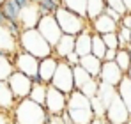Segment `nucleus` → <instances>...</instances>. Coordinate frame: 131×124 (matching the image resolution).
I'll return each instance as SVG.
<instances>
[{
    "label": "nucleus",
    "mask_w": 131,
    "mask_h": 124,
    "mask_svg": "<svg viewBox=\"0 0 131 124\" xmlns=\"http://www.w3.org/2000/svg\"><path fill=\"white\" fill-rule=\"evenodd\" d=\"M13 124H50L51 115L46 112V108L34 103L30 98L18 101L14 110L11 112Z\"/></svg>",
    "instance_id": "1"
},
{
    "label": "nucleus",
    "mask_w": 131,
    "mask_h": 124,
    "mask_svg": "<svg viewBox=\"0 0 131 124\" xmlns=\"http://www.w3.org/2000/svg\"><path fill=\"white\" fill-rule=\"evenodd\" d=\"M74 46H76V37H74V36H66L64 34V36L59 39L57 46L53 48V55H55L59 60H64L69 53L74 51Z\"/></svg>",
    "instance_id": "14"
},
{
    "label": "nucleus",
    "mask_w": 131,
    "mask_h": 124,
    "mask_svg": "<svg viewBox=\"0 0 131 124\" xmlns=\"http://www.w3.org/2000/svg\"><path fill=\"white\" fill-rule=\"evenodd\" d=\"M80 66L87 71L92 78L99 80L101 67H103V60H101V59H97V57H94V55L90 53V55H87V57H82V59H80Z\"/></svg>",
    "instance_id": "18"
},
{
    "label": "nucleus",
    "mask_w": 131,
    "mask_h": 124,
    "mask_svg": "<svg viewBox=\"0 0 131 124\" xmlns=\"http://www.w3.org/2000/svg\"><path fill=\"white\" fill-rule=\"evenodd\" d=\"M121 25H122V27H126V28H131V13H126V14L122 16Z\"/></svg>",
    "instance_id": "36"
},
{
    "label": "nucleus",
    "mask_w": 131,
    "mask_h": 124,
    "mask_svg": "<svg viewBox=\"0 0 131 124\" xmlns=\"http://www.w3.org/2000/svg\"><path fill=\"white\" fill-rule=\"evenodd\" d=\"M115 64L122 69L124 75H128L131 69V55L128 50H117V57H115Z\"/></svg>",
    "instance_id": "29"
},
{
    "label": "nucleus",
    "mask_w": 131,
    "mask_h": 124,
    "mask_svg": "<svg viewBox=\"0 0 131 124\" xmlns=\"http://www.w3.org/2000/svg\"><path fill=\"white\" fill-rule=\"evenodd\" d=\"M105 2H106V7H108V9H113V11L121 13V14H126V13H128L124 0H105Z\"/></svg>",
    "instance_id": "30"
},
{
    "label": "nucleus",
    "mask_w": 131,
    "mask_h": 124,
    "mask_svg": "<svg viewBox=\"0 0 131 124\" xmlns=\"http://www.w3.org/2000/svg\"><path fill=\"white\" fill-rule=\"evenodd\" d=\"M92 25L89 27L85 32H82L80 36H76V46H74V51L80 55V57H87L92 53Z\"/></svg>",
    "instance_id": "15"
},
{
    "label": "nucleus",
    "mask_w": 131,
    "mask_h": 124,
    "mask_svg": "<svg viewBox=\"0 0 131 124\" xmlns=\"http://www.w3.org/2000/svg\"><path fill=\"white\" fill-rule=\"evenodd\" d=\"M59 67V59L55 55L48 57V59H43L39 62V76L43 78V83L44 85H50L53 76H55V71Z\"/></svg>",
    "instance_id": "13"
},
{
    "label": "nucleus",
    "mask_w": 131,
    "mask_h": 124,
    "mask_svg": "<svg viewBox=\"0 0 131 124\" xmlns=\"http://www.w3.org/2000/svg\"><path fill=\"white\" fill-rule=\"evenodd\" d=\"M90 25H92V30H94L96 34H99V36L112 34V32H117V30H119V23H115V21L112 20L110 16H106L105 13H103L101 16H97L96 20H92Z\"/></svg>",
    "instance_id": "12"
},
{
    "label": "nucleus",
    "mask_w": 131,
    "mask_h": 124,
    "mask_svg": "<svg viewBox=\"0 0 131 124\" xmlns=\"http://www.w3.org/2000/svg\"><path fill=\"white\" fill-rule=\"evenodd\" d=\"M97 98L101 99V103L108 108L112 101L117 98V87H112L106 83H99V90H97Z\"/></svg>",
    "instance_id": "20"
},
{
    "label": "nucleus",
    "mask_w": 131,
    "mask_h": 124,
    "mask_svg": "<svg viewBox=\"0 0 131 124\" xmlns=\"http://www.w3.org/2000/svg\"><path fill=\"white\" fill-rule=\"evenodd\" d=\"M14 2H16V4L21 7V11H23V9H27L28 5H32V4H34L32 0H14Z\"/></svg>",
    "instance_id": "37"
},
{
    "label": "nucleus",
    "mask_w": 131,
    "mask_h": 124,
    "mask_svg": "<svg viewBox=\"0 0 131 124\" xmlns=\"http://www.w3.org/2000/svg\"><path fill=\"white\" fill-rule=\"evenodd\" d=\"M105 14H106V16H110L112 20L115 21V23H119V25H121V21H122V16H124V14H121V13L113 11V9H108V7L105 9Z\"/></svg>",
    "instance_id": "33"
},
{
    "label": "nucleus",
    "mask_w": 131,
    "mask_h": 124,
    "mask_svg": "<svg viewBox=\"0 0 131 124\" xmlns=\"http://www.w3.org/2000/svg\"><path fill=\"white\" fill-rule=\"evenodd\" d=\"M80 59H82V57H80V55H78L76 51H73V53H69V55L66 57L64 60L67 62L69 66H73V67H76V66H80Z\"/></svg>",
    "instance_id": "32"
},
{
    "label": "nucleus",
    "mask_w": 131,
    "mask_h": 124,
    "mask_svg": "<svg viewBox=\"0 0 131 124\" xmlns=\"http://www.w3.org/2000/svg\"><path fill=\"white\" fill-rule=\"evenodd\" d=\"M0 124H13V117L7 112H0Z\"/></svg>",
    "instance_id": "34"
},
{
    "label": "nucleus",
    "mask_w": 131,
    "mask_h": 124,
    "mask_svg": "<svg viewBox=\"0 0 131 124\" xmlns=\"http://www.w3.org/2000/svg\"><path fill=\"white\" fill-rule=\"evenodd\" d=\"M50 124H66V122H64V119H62V115H51Z\"/></svg>",
    "instance_id": "38"
},
{
    "label": "nucleus",
    "mask_w": 131,
    "mask_h": 124,
    "mask_svg": "<svg viewBox=\"0 0 131 124\" xmlns=\"http://www.w3.org/2000/svg\"><path fill=\"white\" fill-rule=\"evenodd\" d=\"M115 57H117V50H108L103 62H115Z\"/></svg>",
    "instance_id": "35"
},
{
    "label": "nucleus",
    "mask_w": 131,
    "mask_h": 124,
    "mask_svg": "<svg viewBox=\"0 0 131 124\" xmlns=\"http://www.w3.org/2000/svg\"><path fill=\"white\" fill-rule=\"evenodd\" d=\"M37 7L41 16H55V13L60 7V0H39Z\"/></svg>",
    "instance_id": "26"
},
{
    "label": "nucleus",
    "mask_w": 131,
    "mask_h": 124,
    "mask_svg": "<svg viewBox=\"0 0 131 124\" xmlns=\"http://www.w3.org/2000/svg\"><path fill=\"white\" fill-rule=\"evenodd\" d=\"M106 51H108V48H106V44L103 41V36H99V34L94 32L92 34V55L97 57V59H101V60H105Z\"/></svg>",
    "instance_id": "25"
},
{
    "label": "nucleus",
    "mask_w": 131,
    "mask_h": 124,
    "mask_svg": "<svg viewBox=\"0 0 131 124\" xmlns=\"http://www.w3.org/2000/svg\"><path fill=\"white\" fill-rule=\"evenodd\" d=\"M73 75H74V89L76 90H80L85 83H89L92 80V76L89 75L87 71L82 67V66H76V67H73Z\"/></svg>",
    "instance_id": "27"
},
{
    "label": "nucleus",
    "mask_w": 131,
    "mask_h": 124,
    "mask_svg": "<svg viewBox=\"0 0 131 124\" xmlns=\"http://www.w3.org/2000/svg\"><path fill=\"white\" fill-rule=\"evenodd\" d=\"M103 41L106 44L108 50H119V39H117V32H112V34H105L103 36Z\"/></svg>",
    "instance_id": "31"
},
{
    "label": "nucleus",
    "mask_w": 131,
    "mask_h": 124,
    "mask_svg": "<svg viewBox=\"0 0 131 124\" xmlns=\"http://www.w3.org/2000/svg\"><path fill=\"white\" fill-rule=\"evenodd\" d=\"M117 94L122 99V103L126 105V108H128V112H129V115H131V80L128 76H124V80L117 87Z\"/></svg>",
    "instance_id": "21"
},
{
    "label": "nucleus",
    "mask_w": 131,
    "mask_h": 124,
    "mask_svg": "<svg viewBox=\"0 0 131 124\" xmlns=\"http://www.w3.org/2000/svg\"><path fill=\"white\" fill-rule=\"evenodd\" d=\"M0 11H2V14H4L5 21H14V23H20L21 7H20L14 0H2V2H0Z\"/></svg>",
    "instance_id": "17"
},
{
    "label": "nucleus",
    "mask_w": 131,
    "mask_h": 124,
    "mask_svg": "<svg viewBox=\"0 0 131 124\" xmlns=\"http://www.w3.org/2000/svg\"><path fill=\"white\" fill-rule=\"evenodd\" d=\"M13 62H14V69L20 71L23 75H27L28 78L39 75V59H36L34 55L23 51V50H18L16 55L13 57Z\"/></svg>",
    "instance_id": "5"
},
{
    "label": "nucleus",
    "mask_w": 131,
    "mask_h": 124,
    "mask_svg": "<svg viewBox=\"0 0 131 124\" xmlns=\"http://www.w3.org/2000/svg\"><path fill=\"white\" fill-rule=\"evenodd\" d=\"M129 119H131V115L128 112V108H126V105L122 103V99L117 94V98L106 108V121L112 124H126Z\"/></svg>",
    "instance_id": "9"
},
{
    "label": "nucleus",
    "mask_w": 131,
    "mask_h": 124,
    "mask_svg": "<svg viewBox=\"0 0 131 124\" xmlns=\"http://www.w3.org/2000/svg\"><path fill=\"white\" fill-rule=\"evenodd\" d=\"M18 44H20V50L34 55L36 59L43 60V59H48L53 55V48L50 46V43L41 36V32L37 28H28V30H23L20 39H18Z\"/></svg>",
    "instance_id": "2"
},
{
    "label": "nucleus",
    "mask_w": 131,
    "mask_h": 124,
    "mask_svg": "<svg viewBox=\"0 0 131 124\" xmlns=\"http://www.w3.org/2000/svg\"><path fill=\"white\" fill-rule=\"evenodd\" d=\"M14 62L9 55H0V82H7L14 73Z\"/></svg>",
    "instance_id": "23"
},
{
    "label": "nucleus",
    "mask_w": 131,
    "mask_h": 124,
    "mask_svg": "<svg viewBox=\"0 0 131 124\" xmlns=\"http://www.w3.org/2000/svg\"><path fill=\"white\" fill-rule=\"evenodd\" d=\"M76 108H92L90 99L80 90H74L67 96V110H76Z\"/></svg>",
    "instance_id": "19"
},
{
    "label": "nucleus",
    "mask_w": 131,
    "mask_h": 124,
    "mask_svg": "<svg viewBox=\"0 0 131 124\" xmlns=\"http://www.w3.org/2000/svg\"><path fill=\"white\" fill-rule=\"evenodd\" d=\"M37 30L41 32V36H43L44 39L50 43L51 48H55L57 43H59V39L64 36L55 16H43L41 21H39V25H37Z\"/></svg>",
    "instance_id": "7"
},
{
    "label": "nucleus",
    "mask_w": 131,
    "mask_h": 124,
    "mask_svg": "<svg viewBox=\"0 0 131 124\" xmlns=\"http://www.w3.org/2000/svg\"><path fill=\"white\" fill-rule=\"evenodd\" d=\"M124 4H126V9H128V13H131V0H124Z\"/></svg>",
    "instance_id": "40"
},
{
    "label": "nucleus",
    "mask_w": 131,
    "mask_h": 124,
    "mask_svg": "<svg viewBox=\"0 0 131 124\" xmlns=\"http://www.w3.org/2000/svg\"><path fill=\"white\" fill-rule=\"evenodd\" d=\"M124 73L122 69L115 64V62H103V67H101V75H99V82L112 85V87H119L121 82L124 80Z\"/></svg>",
    "instance_id": "10"
},
{
    "label": "nucleus",
    "mask_w": 131,
    "mask_h": 124,
    "mask_svg": "<svg viewBox=\"0 0 131 124\" xmlns=\"http://www.w3.org/2000/svg\"><path fill=\"white\" fill-rule=\"evenodd\" d=\"M44 108H46V112L50 115H62L67 110V94L57 90L51 85H48V94H46Z\"/></svg>",
    "instance_id": "8"
},
{
    "label": "nucleus",
    "mask_w": 131,
    "mask_h": 124,
    "mask_svg": "<svg viewBox=\"0 0 131 124\" xmlns=\"http://www.w3.org/2000/svg\"><path fill=\"white\" fill-rule=\"evenodd\" d=\"M46 94H48V85H44V83L43 85H34L28 98H30L34 103L44 106V103H46Z\"/></svg>",
    "instance_id": "28"
},
{
    "label": "nucleus",
    "mask_w": 131,
    "mask_h": 124,
    "mask_svg": "<svg viewBox=\"0 0 131 124\" xmlns=\"http://www.w3.org/2000/svg\"><path fill=\"white\" fill-rule=\"evenodd\" d=\"M126 76H128V78H129V80H131V69H129V71H128V75H126Z\"/></svg>",
    "instance_id": "41"
},
{
    "label": "nucleus",
    "mask_w": 131,
    "mask_h": 124,
    "mask_svg": "<svg viewBox=\"0 0 131 124\" xmlns=\"http://www.w3.org/2000/svg\"><path fill=\"white\" fill-rule=\"evenodd\" d=\"M7 83H9V87H11V90H13L16 101H23V99H27V98L30 96L32 87H34L32 80H30L27 75L20 73V71H14V73L11 75V78L7 80Z\"/></svg>",
    "instance_id": "6"
},
{
    "label": "nucleus",
    "mask_w": 131,
    "mask_h": 124,
    "mask_svg": "<svg viewBox=\"0 0 131 124\" xmlns=\"http://www.w3.org/2000/svg\"><path fill=\"white\" fill-rule=\"evenodd\" d=\"M51 87H55L57 90L64 92V94H71L74 92V75H73V66H69L66 60H59V67L55 71V76L50 83Z\"/></svg>",
    "instance_id": "4"
},
{
    "label": "nucleus",
    "mask_w": 131,
    "mask_h": 124,
    "mask_svg": "<svg viewBox=\"0 0 131 124\" xmlns=\"http://www.w3.org/2000/svg\"><path fill=\"white\" fill-rule=\"evenodd\" d=\"M41 13H39V7L37 4H32L28 5L27 9L21 11V16H20V25H21L23 30H28V28H37L39 21H41Z\"/></svg>",
    "instance_id": "11"
},
{
    "label": "nucleus",
    "mask_w": 131,
    "mask_h": 124,
    "mask_svg": "<svg viewBox=\"0 0 131 124\" xmlns=\"http://www.w3.org/2000/svg\"><path fill=\"white\" fill-rule=\"evenodd\" d=\"M55 18L59 21V27H60L62 34H66V36H74L76 37V36H80L82 32H85L89 27H90V21L87 18H83L80 14L66 9L62 5L55 13Z\"/></svg>",
    "instance_id": "3"
},
{
    "label": "nucleus",
    "mask_w": 131,
    "mask_h": 124,
    "mask_svg": "<svg viewBox=\"0 0 131 124\" xmlns=\"http://www.w3.org/2000/svg\"><path fill=\"white\" fill-rule=\"evenodd\" d=\"M108 124H112V122H108Z\"/></svg>",
    "instance_id": "43"
},
{
    "label": "nucleus",
    "mask_w": 131,
    "mask_h": 124,
    "mask_svg": "<svg viewBox=\"0 0 131 124\" xmlns=\"http://www.w3.org/2000/svg\"><path fill=\"white\" fill-rule=\"evenodd\" d=\"M128 51H129V50H128ZM129 55H131V51H129Z\"/></svg>",
    "instance_id": "42"
},
{
    "label": "nucleus",
    "mask_w": 131,
    "mask_h": 124,
    "mask_svg": "<svg viewBox=\"0 0 131 124\" xmlns=\"http://www.w3.org/2000/svg\"><path fill=\"white\" fill-rule=\"evenodd\" d=\"M16 103H18V101H16V98H14V94H13L9 83L0 82V112L11 113V112L14 110Z\"/></svg>",
    "instance_id": "16"
},
{
    "label": "nucleus",
    "mask_w": 131,
    "mask_h": 124,
    "mask_svg": "<svg viewBox=\"0 0 131 124\" xmlns=\"http://www.w3.org/2000/svg\"><path fill=\"white\" fill-rule=\"evenodd\" d=\"M4 27H5V18H4V14L0 11V28H4Z\"/></svg>",
    "instance_id": "39"
},
{
    "label": "nucleus",
    "mask_w": 131,
    "mask_h": 124,
    "mask_svg": "<svg viewBox=\"0 0 131 124\" xmlns=\"http://www.w3.org/2000/svg\"><path fill=\"white\" fill-rule=\"evenodd\" d=\"M106 9V2L105 0H87V20L92 21L97 16H101Z\"/></svg>",
    "instance_id": "22"
},
{
    "label": "nucleus",
    "mask_w": 131,
    "mask_h": 124,
    "mask_svg": "<svg viewBox=\"0 0 131 124\" xmlns=\"http://www.w3.org/2000/svg\"><path fill=\"white\" fill-rule=\"evenodd\" d=\"M60 5L87 18V0H60Z\"/></svg>",
    "instance_id": "24"
}]
</instances>
